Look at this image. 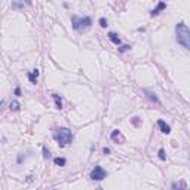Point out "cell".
Returning a JSON list of instances; mask_svg holds the SVG:
<instances>
[{
	"label": "cell",
	"mask_w": 190,
	"mask_h": 190,
	"mask_svg": "<svg viewBox=\"0 0 190 190\" xmlns=\"http://www.w3.org/2000/svg\"><path fill=\"white\" fill-rule=\"evenodd\" d=\"M175 37L181 46L190 51V28L184 22H178L175 25Z\"/></svg>",
	"instance_id": "cell-1"
},
{
	"label": "cell",
	"mask_w": 190,
	"mask_h": 190,
	"mask_svg": "<svg viewBox=\"0 0 190 190\" xmlns=\"http://www.w3.org/2000/svg\"><path fill=\"white\" fill-rule=\"evenodd\" d=\"M54 137H55V140L58 141L60 146H67V144H70V142L73 141V132L68 128L57 129V132H55Z\"/></svg>",
	"instance_id": "cell-2"
},
{
	"label": "cell",
	"mask_w": 190,
	"mask_h": 190,
	"mask_svg": "<svg viewBox=\"0 0 190 190\" xmlns=\"http://www.w3.org/2000/svg\"><path fill=\"white\" fill-rule=\"evenodd\" d=\"M71 24H73V28L75 30H86L92 25V20L89 16H76L73 15L71 16Z\"/></svg>",
	"instance_id": "cell-3"
},
{
	"label": "cell",
	"mask_w": 190,
	"mask_h": 190,
	"mask_svg": "<svg viewBox=\"0 0 190 190\" xmlns=\"http://www.w3.org/2000/svg\"><path fill=\"white\" fill-rule=\"evenodd\" d=\"M106 175H107V172H106V170L102 168V166H95L94 170L91 171V175H89V178L91 180H94V181H101V180H104L106 178Z\"/></svg>",
	"instance_id": "cell-4"
},
{
	"label": "cell",
	"mask_w": 190,
	"mask_h": 190,
	"mask_svg": "<svg viewBox=\"0 0 190 190\" xmlns=\"http://www.w3.org/2000/svg\"><path fill=\"white\" fill-rule=\"evenodd\" d=\"M110 138H111L115 142H119V144H122V142L125 141V138H123V135L120 134V131H119V129H115V131L111 132Z\"/></svg>",
	"instance_id": "cell-5"
},
{
	"label": "cell",
	"mask_w": 190,
	"mask_h": 190,
	"mask_svg": "<svg viewBox=\"0 0 190 190\" xmlns=\"http://www.w3.org/2000/svg\"><path fill=\"white\" fill-rule=\"evenodd\" d=\"M163 9H166V3H163V2H159V5H157L150 14H152V16H155V15H159L161 14V11H163Z\"/></svg>",
	"instance_id": "cell-6"
},
{
	"label": "cell",
	"mask_w": 190,
	"mask_h": 190,
	"mask_svg": "<svg viewBox=\"0 0 190 190\" xmlns=\"http://www.w3.org/2000/svg\"><path fill=\"white\" fill-rule=\"evenodd\" d=\"M157 126H159V128H161V131H162L163 134H166V135L171 132V126H170V125H166L163 120H157Z\"/></svg>",
	"instance_id": "cell-7"
},
{
	"label": "cell",
	"mask_w": 190,
	"mask_h": 190,
	"mask_svg": "<svg viewBox=\"0 0 190 190\" xmlns=\"http://www.w3.org/2000/svg\"><path fill=\"white\" fill-rule=\"evenodd\" d=\"M144 94H146V97L149 98L152 102H156V104H161V101H159V98L156 97V94H153V92H150V91H147V89H144Z\"/></svg>",
	"instance_id": "cell-8"
},
{
	"label": "cell",
	"mask_w": 190,
	"mask_h": 190,
	"mask_svg": "<svg viewBox=\"0 0 190 190\" xmlns=\"http://www.w3.org/2000/svg\"><path fill=\"white\" fill-rule=\"evenodd\" d=\"M37 77H39V70H37V68L28 73V80L31 82L33 85H36V82H37Z\"/></svg>",
	"instance_id": "cell-9"
},
{
	"label": "cell",
	"mask_w": 190,
	"mask_h": 190,
	"mask_svg": "<svg viewBox=\"0 0 190 190\" xmlns=\"http://www.w3.org/2000/svg\"><path fill=\"white\" fill-rule=\"evenodd\" d=\"M109 39H110L111 42H113L115 45H117V46H119V45L122 43V40H120V37H119V36H117L116 33H113V31H110V33H109Z\"/></svg>",
	"instance_id": "cell-10"
},
{
	"label": "cell",
	"mask_w": 190,
	"mask_h": 190,
	"mask_svg": "<svg viewBox=\"0 0 190 190\" xmlns=\"http://www.w3.org/2000/svg\"><path fill=\"white\" fill-rule=\"evenodd\" d=\"M9 109L12 110V111H18L21 109V104L16 100H14V101H11V104H9Z\"/></svg>",
	"instance_id": "cell-11"
},
{
	"label": "cell",
	"mask_w": 190,
	"mask_h": 190,
	"mask_svg": "<svg viewBox=\"0 0 190 190\" xmlns=\"http://www.w3.org/2000/svg\"><path fill=\"white\" fill-rule=\"evenodd\" d=\"M171 187H172V189H186L187 184L184 183V181H178V183H172L171 184Z\"/></svg>",
	"instance_id": "cell-12"
},
{
	"label": "cell",
	"mask_w": 190,
	"mask_h": 190,
	"mask_svg": "<svg viewBox=\"0 0 190 190\" xmlns=\"http://www.w3.org/2000/svg\"><path fill=\"white\" fill-rule=\"evenodd\" d=\"M52 98L55 100V104H57V109H60V110H61V109H62V101H61V98H60V97H58L57 94L52 95Z\"/></svg>",
	"instance_id": "cell-13"
},
{
	"label": "cell",
	"mask_w": 190,
	"mask_h": 190,
	"mask_svg": "<svg viewBox=\"0 0 190 190\" xmlns=\"http://www.w3.org/2000/svg\"><path fill=\"white\" fill-rule=\"evenodd\" d=\"M54 163L58 165V166H64V165H66V159H64V157H55Z\"/></svg>",
	"instance_id": "cell-14"
},
{
	"label": "cell",
	"mask_w": 190,
	"mask_h": 190,
	"mask_svg": "<svg viewBox=\"0 0 190 190\" xmlns=\"http://www.w3.org/2000/svg\"><path fill=\"white\" fill-rule=\"evenodd\" d=\"M157 155H159V159H161V161H165V159H166V156H165V150L163 149L159 150V153H157Z\"/></svg>",
	"instance_id": "cell-15"
},
{
	"label": "cell",
	"mask_w": 190,
	"mask_h": 190,
	"mask_svg": "<svg viewBox=\"0 0 190 190\" xmlns=\"http://www.w3.org/2000/svg\"><path fill=\"white\" fill-rule=\"evenodd\" d=\"M129 49H131L129 45H123V46L119 48V52H125V51H129Z\"/></svg>",
	"instance_id": "cell-16"
},
{
	"label": "cell",
	"mask_w": 190,
	"mask_h": 190,
	"mask_svg": "<svg viewBox=\"0 0 190 190\" xmlns=\"http://www.w3.org/2000/svg\"><path fill=\"white\" fill-rule=\"evenodd\" d=\"M100 25H101L102 28H106L107 27V20H106V18H101V20H100Z\"/></svg>",
	"instance_id": "cell-17"
},
{
	"label": "cell",
	"mask_w": 190,
	"mask_h": 190,
	"mask_svg": "<svg viewBox=\"0 0 190 190\" xmlns=\"http://www.w3.org/2000/svg\"><path fill=\"white\" fill-rule=\"evenodd\" d=\"M49 156H51V155H49V150H48L46 147H43V157H45V159H48Z\"/></svg>",
	"instance_id": "cell-18"
},
{
	"label": "cell",
	"mask_w": 190,
	"mask_h": 190,
	"mask_svg": "<svg viewBox=\"0 0 190 190\" xmlns=\"http://www.w3.org/2000/svg\"><path fill=\"white\" fill-rule=\"evenodd\" d=\"M132 123H134L135 126H138V125H140V119H138V117H132Z\"/></svg>",
	"instance_id": "cell-19"
},
{
	"label": "cell",
	"mask_w": 190,
	"mask_h": 190,
	"mask_svg": "<svg viewBox=\"0 0 190 190\" xmlns=\"http://www.w3.org/2000/svg\"><path fill=\"white\" fill-rule=\"evenodd\" d=\"M15 95H16V97H21V89L20 88H15Z\"/></svg>",
	"instance_id": "cell-20"
},
{
	"label": "cell",
	"mask_w": 190,
	"mask_h": 190,
	"mask_svg": "<svg viewBox=\"0 0 190 190\" xmlns=\"http://www.w3.org/2000/svg\"><path fill=\"white\" fill-rule=\"evenodd\" d=\"M102 153H104V155H109V153H110V149L104 147V149H102Z\"/></svg>",
	"instance_id": "cell-21"
}]
</instances>
